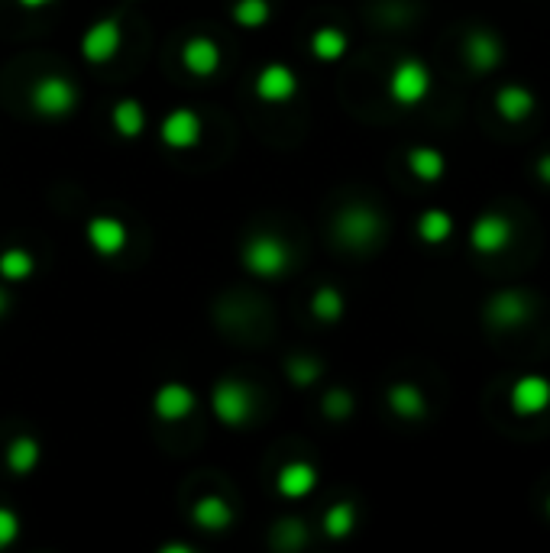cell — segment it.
Here are the masks:
<instances>
[{
	"label": "cell",
	"instance_id": "29",
	"mask_svg": "<svg viewBox=\"0 0 550 553\" xmlns=\"http://www.w3.org/2000/svg\"><path fill=\"white\" fill-rule=\"evenodd\" d=\"M285 369H288V379H292L295 385H311L321 376V363L318 359H308V356H292L285 363Z\"/></svg>",
	"mask_w": 550,
	"mask_h": 553
},
{
	"label": "cell",
	"instance_id": "8",
	"mask_svg": "<svg viewBox=\"0 0 550 553\" xmlns=\"http://www.w3.org/2000/svg\"><path fill=\"white\" fill-rule=\"evenodd\" d=\"M120 39L123 33H120L117 20H98L85 36H81V55H85L91 65H104L117 55Z\"/></svg>",
	"mask_w": 550,
	"mask_h": 553
},
{
	"label": "cell",
	"instance_id": "7",
	"mask_svg": "<svg viewBox=\"0 0 550 553\" xmlns=\"http://www.w3.org/2000/svg\"><path fill=\"white\" fill-rule=\"evenodd\" d=\"M508 405L518 418H534L550 408V379L547 376H518L508 392Z\"/></svg>",
	"mask_w": 550,
	"mask_h": 553
},
{
	"label": "cell",
	"instance_id": "1",
	"mask_svg": "<svg viewBox=\"0 0 550 553\" xmlns=\"http://www.w3.org/2000/svg\"><path fill=\"white\" fill-rule=\"evenodd\" d=\"M334 233L350 250H366L382 237V217L366 204H350L337 214Z\"/></svg>",
	"mask_w": 550,
	"mask_h": 553
},
{
	"label": "cell",
	"instance_id": "6",
	"mask_svg": "<svg viewBox=\"0 0 550 553\" xmlns=\"http://www.w3.org/2000/svg\"><path fill=\"white\" fill-rule=\"evenodd\" d=\"M515 240L512 220L502 214H483L476 217V224L470 227V246L479 256H499L508 250V243Z\"/></svg>",
	"mask_w": 550,
	"mask_h": 553
},
{
	"label": "cell",
	"instance_id": "2",
	"mask_svg": "<svg viewBox=\"0 0 550 553\" xmlns=\"http://www.w3.org/2000/svg\"><path fill=\"white\" fill-rule=\"evenodd\" d=\"M243 262H246V269H250L253 275L275 279V275H282L288 269L292 253H288V246L279 237H272V233H259V237H253L250 243H246Z\"/></svg>",
	"mask_w": 550,
	"mask_h": 553
},
{
	"label": "cell",
	"instance_id": "35",
	"mask_svg": "<svg viewBox=\"0 0 550 553\" xmlns=\"http://www.w3.org/2000/svg\"><path fill=\"white\" fill-rule=\"evenodd\" d=\"M547 515H550V499H547Z\"/></svg>",
	"mask_w": 550,
	"mask_h": 553
},
{
	"label": "cell",
	"instance_id": "23",
	"mask_svg": "<svg viewBox=\"0 0 550 553\" xmlns=\"http://www.w3.org/2000/svg\"><path fill=\"white\" fill-rule=\"evenodd\" d=\"M311 52L318 55L321 62H337L340 55L347 52V33L337 30V26H321V30L311 36Z\"/></svg>",
	"mask_w": 550,
	"mask_h": 553
},
{
	"label": "cell",
	"instance_id": "12",
	"mask_svg": "<svg viewBox=\"0 0 550 553\" xmlns=\"http://www.w3.org/2000/svg\"><path fill=\"white\" fill-rule=\"evenodd\" d=\"M153 411L162 421H182L195 411V392L182 382H169L153 395Z\"/></svg>",
	"mask_w": 550,
	"mask_h": 553
},
{
	"label": "cell",
	"instance_id": "24",
	"mask_svg": "<svg viewBox=\"0 0 550 553\" xmlns=\"http://www.w3.org/2000/svg\"><path fill=\"white\" fill-rule=\"evenodd\" d=\"M36 463H39V444H36V440L33 437H17V440H13L10 450H7V466L13 469V473H20V476L33 473Z\"/></svg>",
	"mask_w": 550,
	"mask_h": 553
},
{
	"label": "cell",
	"instance_id": "26",
	"mask_svg": "<svg viewBox=\"0 0 550 553\" xmlns=\"http://www.w3.org/2000/svg\"><path fill=\"white\" fill-rule=\"evenodd\" d=\"M353 528H356V508L350 502H337L334 508H327V515H324V531H327V537L340 541V537L353 534Z\"/></svg>",
	"mask_w": 550,
	"mask_h": 553
},
{
	"label": "cell",
	"instance_id": "19",
	"mask_svg": "<svg viewBox=\"0 0 550 553\" xmlns=\"http://www.w3.org/2000/svg\"><path fill=\"white\" fill-rule=\"evenodd\" d=\"M408 172L415 175L418 182H437V178L447 172V159L431 146H415L408 152Z\"/></svg>",
	"mask_w": 550,
	"mask_h": 553
},
{
	"label": "cell",
	"instance_id": "27",
	"mask_svg": "<svg viewBox=\"0 0 550 553\" xmlns=\"http://www.w3.org/2000/svg\"><path fill=\"white\" fill-rule=\"evenodd\" d=\"M311 311H314V317H318V321L334 324V321H340V314H343V295L337 292V288L324 285V288H318V292H314Z\"/></svg>",
	"mask_w": 550,
	"mask_h": 553
},
{
	"label": "cell",
	"instance_id": "32",
	"mask_svg": "<svg viewBox=\"0 0 550 553\" xmlns=\"http://www.w3.org/2000/svg\"><path fill=\"white\" fill-rule=\"evenodd\" d=\"M538 178L544 185H550V152L547 156H541V162H538Z\"/></svg>",
	"mask_w": 550,
	"mask_h": 553
},
{
	"label": "cell",
	"instance_id": "13",
	"mask_svg": "<svg viewBox=\"0 0 550 553\" xmlns=\"http://www.w3.org/2000/svg\"><path fill=\"white\" fill-rule=\"evenodd\" d=\"M463 55H466V62H470L473 72H492V68H499V62H502V43H499V36L476 30V33L466 36Z\"/></svg>",
	"mask_w": 550,
	"mask_h": 553
},
{
	"label": "cell",
	"instance_id": "18",
	"mask_svg": "<svg viewBox=\"0 0 550 553\" xmlns=\"http://www.w3.org/2000/svg\"><path fill=\"white\" fill-rule=\"evenodd\" d=\"M389 408L405 421H415L428 411V402H424V392L411 382H398L389 389Z\"/></svg>",
	"mask_w": 550,
	"mask_h": 553
},
{
	"label": "cell",
	"instance_id": "4",
	"mask_svg": "<svg viewBox=\"0 0 550 553\" xmlns=\"http://www.w3.org/2000/svg\"><path fill=\"white\" fill-rule=\"evenodd\" d=\"M211 405H214V414L227 427H240L253 414V389L240 379H224L214 389Z\"/></svg>",
	"mask_w": 550,
	"mask_h": 553
},
{
	"label": "cell",
	"instance_id": "25",
	"mask_svg": "<svg viewBox=\"0 0 550 553\" xmlns=\"http://www.w3.org/2000/svg\"><path fill=\"white\" fill-rule=\"evenodd\" d=\"M33 269H36V259L26 250H4V253H0V275H4L7 282L30 279Z\"/></svg>",
	"mask_w": 550,
	"mask_h": 553
},
{
	"label": "cell",
	"instance_id": "22",
	"mask_svg": "<svg viewBox=\"0 0 550 553\" xmlns=\"http://www.w3.org/2000/svg\"><path fill=\"white\" fill-rule=\"evenodd\" d=\"M114 127L123 140H136L143 130H146V114H143V104L140 101H120L114 107Z\"/></svg>",
	"mask_w": 550,
	"mask_h": 553
},
{
	"label": "cell",
	"instance_id": "31",
	"mask_svg": "<svg viewBox=\"0 0 550 553\" xmlns=\"http://www.w3.org/2000/svg\"><path fill=\"white\" fill-rule=\"evenodd\" d=\"M20 534V518L10 508H0V550L10 547Z\"/></svg>",
	"mask_w": 550,
	"mask_h": 553
},
{
	"label": "cell",
	"instance_id": "15",
	"mask_svg": "<svg viewBox=\"0 0 550 553\" xmlns=\"http://www.w3.org/2000/svg\"><path fill=\"white\" fill-rule=\"evenodd\" d=\"M534 107H538V98L525 85H505L495 94V114L505 123H525L534 114Z\"/></svg>",
	"mask_w": 550,
	"mask_h": 553
},
{
	"label": "cell",
	"instance_id": "30",
	"mask_svg": "<svg viewBox=\"0 0 550 553\" xmlns=\"http://www.w3.org/2000/svg\"><path fill=\"white\" fill-rule=\"evenodd\" d=\"M324 411H327V418H347V414L353 411V398H350V392H330L327 398H324Z\"/></svg>",
	"mask_w": 550,
	"mask_h": 553
},
{
	"label": "cell",
	"instance_id": "20",
	"mask_svg": "<svg viewBox=\"0 0 550 553\" xmlns=\"http://www.w3.org/2000/svg\"><path fill=\"white\" fill-rule=\"evenodd\" d=\"M230 521H233V511L220 495H204L195 505V524L204 531H224Z\"/></svg>",
	"mask_w": 550,
	"mask_h": 553
},
{
	"label": "cell",
	"instance_id": "28",
	"mask_svg": "<svg viewBox=\"0 0 550 553\" xmlns=\"http://www.w3.org/2000/svg\"><path fill=\"white\" fill-rule=\"evenodd\" d=\"M269 20V0H237L233 4V23L246 26V30H256Z\"/></svg>",
	"mask_w": 550,
	"mask_h": 553
},
{
	"label": "cell",
	"instance_id": "16",
	"mask_svg": "<svg viewBox=\"0 0 550 553\" xmlns=\"http://www.w3.org/2000/svg\"><path fill=\"white\" fill-rule=\"evenodd\" d=\"M275 486H279V495H285V499H305L318 486V469L305 460L285 463L279 469V482Z\"/></svg>",
	"mask_w": 550,
	"mask_h": 553
},
{
	"label": "cell",
	"instance_id": "9",
	"mask_svg": "<svg viewBox=\"0 0 550 553\" xmlns=\"http://www.w3.org/2000/svg\"><path fill=\"white\" fill-rule=\"evenodd\" d=\"M298 91V78L292 68H285L279 62L266 65L263 72L256 75V98L266 104H282L288 98H295Z\"/></svg>",
	"mask_w": 550,
	"mask_h": 553
},
{
	"label": "cell",
	"instance_id": "10",
	"mask_svg": "<svg viewBox=\"0 0 550 553\" xmlns=\"http://www.w3.org/2000/svg\"><path fill=\"white\" fill-rule=\"evenodd\" d=\"M162 143L169 149H191L201 143V117L195 110H172L169 117L162 120Z\"/></svg>",
	"mask_w": 550,
	"mask_h": 553
},
{
	"label": "cell",
	"instance_id": "34",
	"mask_svg": "<svg viewBox=\"0 0 550 553\" xmlns=\"http://www.w3.org/2000/svg\"><path fill=\"white\" fill-rule=\"evenodd\" d=\"M7 304H10V301H7V292H4V288H0V314L7 311Z\"/></svg>",
	"mask_w": 550,
	"mask_h": 553
},
{
	"label": "cell",
	"instance_id": "33",
	"mask_svg": "<svg viewBox=\"0 0 550 553\" xmlns=\"http://www.w3.org/2000/svg\"><path fill=\"white\" fill-rule=\"evenodd\" d=\"M20 4H23L26 10H36V7H46V4H52V0H20Z\"/></svg>",
	"mask_w": 550,
	"mask_h": 553
},
{
	"label": "cell",
	"instance_id": "5",
	"mask_svg": "<svg viewBox=\"0 0 550 553\" xmlns=\"http://www.w3.org/2000/svg\"><path fill=\"white\" fill-rule=\"evenodd\" d=\"M33 107L43 117H68L78 104V91L68 78L62 75H46L33 85Z\"/></svg>",
	"mask_w": 550,
	"mask_h": 553
},
{
	"label": "cell",
	"instance_id": "21",
	"mask_svg": "<svg viewBox=\"0 0 550 553\" xmlns=\"http://www.w3.org/2000/svg\"><path fill=\"white\" fill-rule=\"evenodd\" d=\"M450 233H453V217L447 211H440V207H431V211H424L418 217V237L428 246L447 243Z\"/></svg>",
	"mask_w": 550,
	"mask_h": 553
},
{
	"label": "cell",
	"instance_id": "17",
	"mask_svg": "<svg viewBox=\"0 0 550 553\" xmlns=\"http://www.w3.org/2000/svg\"><path fill=\"white\" fill-rule=\"evenodd\" d=\"M182 62L191 75H214L217 68H220V46L214 43V39L208 36H195V39H188L185 49H182Z\"/></svg>",
	"mask_w": 550,
	"mask_h": 553
},
{
	"label": "cell",
	"instance_id": "3",
	"mask_svg": "<svg viewBox=\"0 0 550 553\" xmlns=\"http://www.w3.org/2000/svg\"><path fill=\"white\" fill-rule=\"evenodd\" d=\"M389 94H392V101L402 104V107L421 104L431 94V72H428V65L418 62V59L398 62L392 68V75H389Z\"/></svg>",
	"mask_w": 550,
	"mask_h": 553
},
{
	"label": "cell",
	"instance_id": "14",
	"mask_svg": "<svg viewBox=\"0 0 550 553\" xmlns=\"http://www.w3.org/2000/svg\"><path fill=\"white\" fill-rule=\"evenodd\" d=\"M486 314L495 327H521L531 314V301L521 292H499L492 295Z\"/></svg>",
	"mask_w": 550,
	"mask_h": 553
},
{
	"label": "cell",
	"instance_id": "11",
	"mask_svg": "<svg viewBox=\"0 0 550 553\" xmlns=\"http://www.w3.org/2000/svg\"><path fill=\"white\" fill-rule=\"evenodd\" d=\"M88 243L98 256H117L127 250V227H123L117 217H91Z\"/></svg>",
	"mask_w": 550,
	"mask_h": 553
}]
</instances>
